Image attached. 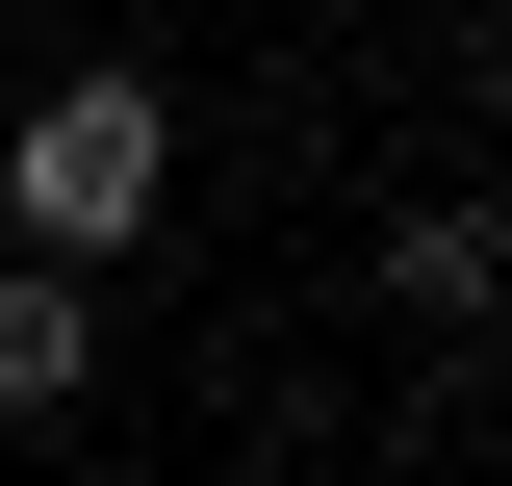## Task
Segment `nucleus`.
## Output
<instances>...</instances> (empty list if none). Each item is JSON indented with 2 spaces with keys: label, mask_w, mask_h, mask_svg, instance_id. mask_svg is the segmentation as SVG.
Masks as SVG:
<instances>
[{
  "label": "nucleus",
  "mask_w": 512,
  "mask_h": 486,
  "mask_svg": "<svg viewBox=\"0 0 512 486\" xmlns=\"http://www.w3.org/2000/svg\"><path fill=\"white\" fill-rule=\"evenodd\" d=\"M154 180H180V103H154V77H52V103L0 128V231L26 256H128Z\"/></svg>",
  "instance_id": "1"
},
{
  "label": "nucleus",
  "mask_w": 512,
  "mask_h": 486,
  "mask_svg": "<svg viewBox=\"0 0 512 486\" xmlns=\"http://www.w3.org/2000/svg\"><path fill=\"white\" fill-rule=\"evenodd\" d=\"M77 359H103V307H77V256H26L0 282V410H77Z\"/></svg>",
  "instance_id": "2"
}]
</instances>
